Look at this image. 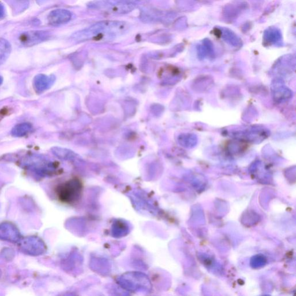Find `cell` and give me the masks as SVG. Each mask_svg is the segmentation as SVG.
Returning <instances> with one entry per match:
<instances>
[{"label": "cell", "mask_w": 296, "mask_h": 296, "mask_svg": "<svg viewBox=\"0 0 296 296\" xmlns=\"http://www.w3.org/2000/svg\"><path fill=\"white\" fill-rule=\"evenodd\" d=\"M72 18L70 11L64 9H57L51 11L48 16L50 25L57 26L67 24Z\"/></svg>", "instance_id": "obj_5"}, {"label": "cell", "mask_w": 296, "mask_h": 296, "mask_svg": "<svg viewBox=\"0 0 296 296\" xmlns=\"http://www.w3.org/2000/svg\"><path fill=\"white\" fill-rule=\"evenodd\" d=\"M129 29L128 24L124 22L102 21L76 32L73 34L72 38L75 41L82 42L114 40L126 33Z\"/></svg>", "instance_id": "obj_1"}, {"label": "cell", "mask_w": 296, "mask_h": 296, "mask_svg": "<svg viewBox=\"0 0 296 296\" xmlns=\"http://www.w3.org/2000/svg\"><path fill=\"white\" fill-rule=\"evenodd\" d=\"M33 126L30 123H21L15 126L11 130V135L15 137H23L32 131Z\"/></svg>", "instance_id": "obj_11"}, {"label": "cell", "mask_w": 296, "mask_h": 296, "mask_svg": "<svg viewBox=\"0 0 296 296\" xmlns=\"http://www.w3.org/2000/svg\"><path fill=\"white\" fill-rule=\"evenodd\" d=\"M60 199L65 202H72L77 199L80 193V187L75 182H70L61 186L59 189Z\"/></svg>", "instance_id": "obj_4"}, {"label": "cell", "mask_w": 296, "mask_h": 296, "mask_svg": "<svg viewBox=\"0 0 296 296\" xmlns=\"http://www.w3.org/2000/svg\"><path fill=\"white\" fill-rule=\"evenodd\" d=\"M281 86L275 87L273 90V95H274L275 101L277 102L286 101V100L290 97L291 91L287 90L285 87Z\"/></svg>", "instance_id": "obj_13"}, {"label": "cell", "mask_w": 296, "mask_h": 296, "mask_svg": "<svg viewBox=\"0 0 296 296\" xmlns=\"http://www.w3.org/2000/svg\"><path fill=\"white\" fill-rule=\"evenodd\" d=\"M3 82V78L2 77V76H0V86L2 85Z\"/></svg>", "instance_id": "obj_15"}, {"label": "cell", "mask_w": 296, "mask_h": 296, "mask_svg": "<svg viewBox=\"0 0 296 296\" xmlns=\"http://www.w3.org/2000/svg\"><path fill=\"white\" fill-rule=\"evenodd\" d=\"M12 51L11 44L4 38H0V65L5 63L9 59Z\"/></svg>", "instance_id": "obj_12"}, {"label": "cell", "mask_w": 296, "mask_h": 296, "mask_svg": "<svg viewBox=\"0 0 296 296\" xmlns=\"http://www.w3.org/2000/svg\"><path fill=\"white\" fill-rule=\"evenodd\" d=\"M198 53L200 58L205 59L206 57L213 56L214 55V46L209 39H205L201 45L198 47Z\"/></svg>", "instance_id": "obj_10"}, {"label": "cell", "mask_w": 296, "mask_h": 296, "mask_svg": "<svg viewBox=\"0 0 296 296\" xmlns=\"http://www.w3.org/2000/svg\"><path fill=\"white\" fill-rule=\"evenodd\" d=\"M52 76H48L44 74H38L34 77L33 86L34 89L38 94L43 93L51 86L53 82Z\"/></svg>", "instance_id": "obj_9"}, {"label": "cell", "mask_w": 296, "mask_h": 296, "mask_svg": "<svg viewBox=\"0 0 296 296\" xmlns=\"http://www.w3.org/2000/svg\"><path fill=\"white\" fill-rule=\"evenodd\" d=\"M216 30L218 35L226 43L234 47H241L243 45V41L241 38L232 30L226 28H222V27H219Z\"/></svg>", "instance_id": "obj_8"}, {"label": "cell", "mask_w": 296, "mask_h": 296, "mask_svg": "<svg viewBox=\"0 0 296 296\" xmlns=\"http://www.w3.org/2000/svg\"><path fill=\"white\" fill-rule=\"evenodd\" d=\"M49 37V33L46 31L34 30L22 33L19 39L26 47H32L47 41Z\"/></svg>", "instance_id": "obj_3"}, {"label": "cell", "mask_w": 296, "mask_h": 296, "mask_svg": "<svg viewBox=\"0 0 296 296\" xmlns=\"http://www.w3.org/2000/svg\"><path fill=\"white\" fill-rule=\"evenodd\" d=\"M247 3L242 0H238L232 3L231 5L227 6L223 14L226 20L233 21L247 9Z\"/></svg>", "instance_id": "obj_7"}, {"label": "cell", "mask_w": 296, "mask_h": 296, "mask_svg": "<svg viewBox=\"0 0 296 296\" xmlns=\"http://www.w3.org/2000/svg\"><path fill=\"white\" fill-rule=\"evenodd\" d=\"M136 4L130 0H97L90 3V9L109 15L128 14L135 9Z\"/></svg>", "instance_id": "obj_2"}, {"label": "cell", "mask_w": 296, "mask_h": 296, "mask_svg": "<svg viewBox=\"0 0 296 296\" xmlns=\"http://www.w3.org/2000/svg\"><path fill=\"white\" fill-rule=\"evenodd\" d=\"M264 44L275 47H282L283 37L280 30L275 27H270L264 31L263 34Z\"/></svg>", "instance_id": "obj_6"}, {"label": "cell", "mask_w": 296, "mask_h": 296, "mask_svg": "<svg viewBox=\"0 0 296 296\" xmlns=\"http://www.w3.org/2000/svg\"><path fill=\"white\" fill-rule=\"evenodd\" d=\"M5 16V7L2 3H0V20Z\"/></svg>", "instance_id": "obj_14"}]
</instances>
